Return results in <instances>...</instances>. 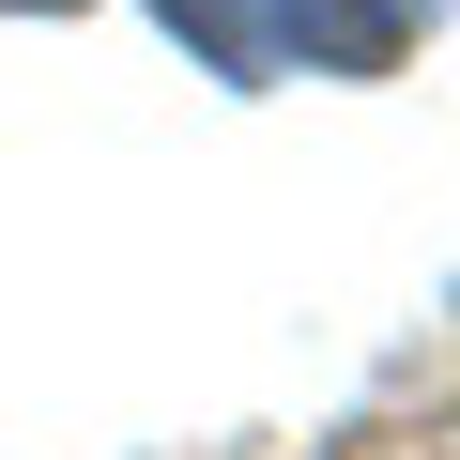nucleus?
<instances>
[{
	"label": "nucleus",
	"instance_id": "1",
	"mask_svg": "<svg viewBox=\"0 0 460 460\" xmlns=\"http://www.w3.org/2000/svg\"><path fill=\"white\" fill-rule=\"evenodd\" d=\"M445 0H261V62H323V77H384Z\"/></svg>",
	"mask_w": 460,
	"mask_h": 460
}]
</instances>
